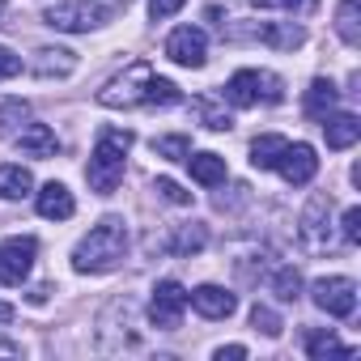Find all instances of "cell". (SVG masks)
I'll use <instances>...</instances> for the list:
<instances>
[{
  "label": "cell",
  "instance_id": "obj_1",
  "mask_svg": "<svg viewBox=\"0 0 361 361\" xmlns=\"http://www.w3.org/2000/svg\"><path fill=\"white\" fill-rule=\"evenodd\" d=\"M128 255V230L119 217H106L98 221L73 251V268L77 272H111L119 259Z\"/></svg>",
  "mask_w": 361,
  "mask_h": 361
},
{
  "label": "cell",
  "instance_id": "obj_2",
  "mask_svg": "<svg viewBox=\"0 0 361 361\" xmlns=\"http://www.w3.org/2000/svg\"><path fill=\"white\" fill-rule=\"evenodd\" d=\"M132 132L128 128H102L98 132V145L90 153V166H85V178H90V188L98 196H111L119 188V178H123V157L132 149Z\"/></svg>",
  "mask_w": 361,
  "mask_h": 361
},
{
  "label": "cell",
  "instance_id": "obj_3",
  "mask_svg": "<svg viewBox=\"0 0 361 361\" xmlns=\"http://www.w3.org/2000/svg\"><path fill=\"white\" fill-rule=\"evenodd\" d=\"M281 102L285 98V81L272 77V73H259V68H238L230 81H226V102L230 106H255V102Z\"/></svg>",
  "mask_w": 361,
  "mask_h": 361
},
{
  "label": "cell",
  "instance_id": "obj_4",
  "mask_svg": "<svg viewBox=\"0 0 361 361\" xmlns=\"http://www.w3.org/2000/svg\"><path fill=\"white\" fill-rule=\"evenodd\" d=\"M43 22L51 30H64V35H85V30L106 22V9L94 5V0H47V5H43Z\"/></svg>",
  "mask_w": 361,
  "mask_h": 361
},
{
  "label": "cell",
  "instance_id": "obj_5",
  "mask_svg": "<svg viewBox=\"0 0 361 361\" xmlns=\"http://www.w3.org/2000/svg\"><path fill=\"white\" fill-rule=\"evenodd\" d=\"M149 77H153V68H149V60H136V64H128V73L123 77H115L102 94H98V102L102 106H145V85H149Z\"/></svg>",
  "mask_w": 361,
  "mask_h": 361
},
{
  "label": "cell",
  "instance_id": "obj_6",
  "mask_svg": "<svg viewBox=\"0 0 361 361\" xmlns=\"http://www.w3.org/2000/svg\"><path fill=\"white\" fill-rule=\"evenodd\" d=\"M183 310H188V289L178 285V281H157V285H153V302H149L153 327L174 331L178 323H183Z\"/></svg>",
  "mask_w": 361,
  "mask_h": 361
},
{
  "label": "cell",
  "instance_id": "obj_7",
  "mask_svg": "<svg viewBox=\"0 0 361 361\" xmlns=\"http://www.w3.org/2000/svg\"><path fill=\"white\" fill-rule=\"evenodd\" d=\"M310 293H314V306L327 310L331 319H348L357 310V285L348 276H323V281H314Z\"/></svg>",
  "mask_w": 361,
  "mask_h": 361
},
{
  "label": "cell",
  "instance_id": "obj_8",
  "mask_svg": "<svg viewBox=\"0 0 361 361\" xmlns=\"http://www.w3.org/2000/svg\"><path fill=\"white\" fill-rule=\"evenodd\" d=\"M39 243L35 238H5L0 243V285H22L35 268Z\"/></svg>",
  "mask_w": 361,
  "mask_h": 361
},
{
  "label": "cell",
  "instance_id": "obj_9",
  "mask_svg": "<svg viewBox=\"0 0 361 361\" xmlns=\"http://www.w3.org/2000/svg\"><path fill=\"white\" fill-rule=\"evenodd\" d=\"M204 51H209V39H204V30H196V26H178V30L166 39V56H170L174 64H183V68H200V64H204Z\"/></svg>",
  "mask_w": 361,
  "mask_h": 361
},
{
  "label": "cell",
  "instance_id": "obj_10",
  "mask_svg": "<svg viewBox=\"0 0 361 361\" xmlns=\"http://www.w3.org/2000/svg\"><path fill=\"white\" fill-rule=\"evenodd\" d=\"M323 209H327V200L323 196H314L310 204H306V213H302V247L306 251H314V255H323V251H331V226L323 221Z\"/></svg>",
  "mask_w": 361,
  "mask_h": 361
},
{
  "label": "cell",
  "instance_id": "obj_11",
  "mask_svg": "<svg viewBox=\"0 0 361 361\" xmlns=\"http://www.w3.org/2000/svg\"><path fill=\"white\" fill-rule=\"evenodd\" d=\"M276 170L289 178L293 188H306L310 178H314V170H319V157H314V149L310 145H285V153H281V161H276Z\"/></svg>",
  "mask_w": 361,
  "mask_h": 361
},
{
  "label": "cell",
  "instance_id": "obj_12",
  "mask_svg": "<svg viewBox=\"0 0 361 361\" xmlns=\"http://www.w3.org/2000/svg\"><path fill=\"white\" fill-rule=\"evenodd\" d=\"M188 302H192L204 319H230V314L238 310V298H234L230 289H221V285H200V289L188 293Z\"/></svg>",
  "mask_w": 361,
  "mask_h": 361
},
{
  "label": "cell",
  "instance_id": "obj_13",
  "mask_svg": "<svg viewBox=\"0 0 361 361\" xmlns=\"http://www.w3.org/2000/svg\"><path fill=\"white\" fill-rule=\"evenodd\" d=\"M323 136H327V149H353L357 136H361V119L353 111L323 115Z\"/></svg>",
  "mask_w": 361,
  "mask_h": 361
},
{
  "label": "cell",
  "instance_id": "obj_14",
  "mask_svg": "<svg viewBox=\"0 0 361 361\" xmlns=\"http://www.w3.org/2000/svg\"><path fill=\"white\" fill-rule=\"evenodd\" d=\"M35 204H39V217H47V221H68L77 213V200H73V192L64 183H47Z\"/></svg>",
  "mask_w": 361,
  "mask_h": 361
},
{
  "label": "cell",
  "instance_id": "obj_15",
  "mask_svg": "<svg viewBox=\"0 0 361 361\" xmlns=\"http://www.w3.org/2000/svg\"><path fill=\"white\" fill-rule=\"evenodd\" d=\"M18 149H22L26 157H56V153H60V140H56V132H51L47 123H30V128H22Z\"/></svg>",
  "mask_w": 361,
  "mask_h": 361
},
{
  "label": "cell",
  "instance_id": "obj_16",
  "mask_svg": "<svg viewBox=\"0 0 361 361\" xmlns=\"http://www.w3.org/2000/svg\"><path fill=\"white\" fill-rule=\"evenodd\" d=\"M188 166H192V178L204 188H221L226 183V157L221 153H188Z\"/></svg>",
  "mask_w": 361,
  "mask_h": 361
},
{
  "label": "cell",
  "instance_id": "obj_17",
  "mask_svg": "<svg viewBox=\"0 0 361 361\" xmlns=\"http://www.w3.org/2000/svg\"><path fill=\"white\" fill-rule=\"evenodd\" d=\"M255 39H259V43H268V47H281V51H293V47H302L306 30H302V26H293V22H264V26L255 30Z\"/></svg>",
  "mask_w": 361,
  "mask_h": 361
},
{
  "label": "cell",
  "instance_id": "obj_18",
  "mask_svg": "<svg viewBox=\"0 0 361 361\" xmlns=\"http://www.w3.org/2000/svg\"><path fill=\"white\" fill-rule=\"evenodd\" d=\"M285 136H276V132H268V136H255L251 140V166L255 170H276V161H281V153H285Z\"/></svg>",
  "mask_w": 361,
  "mask_h": 361
},
{
  "label": "cell",
  "instance_id": "obj_19",
  "mask_svg": "<svg viewBox=\"0 0 361 361\" xmlns=\"http://www.w3.org/2000/svg\"><path fill=\"white\" fill-rule=\"evenodd\" d=\"M35 178L26 166H0V200H26Z\"/></svg>",
  "mask_w": 361,
  "mask_h": 361
},
{
  "label": "cell",
  "instance_id": "obj_20",
  "mask_svg": "<svg viewBox=\"0 0 361 361\" xmlns=\"http://www.w3.org/2000/svg\"><path fill=\"white\" fill-rule=\"evenodd\" d=\"M336 102H340V90H336L331 81H323V77L306 90V115H310V119L331 115V111H336Z\"/></svg>",
  "mask_w": 361,
  "mask_h": 361
},
{
  "label": "cell",
  "instance_id": "obj_21",
  "mask_svg": "<svg viewBox=\"0 0 361 361\" xmlns=\"http://www.w3.org/2000/svg\"><path fill=\"white\" fill-rule=\"evenodd\" d=\"M39 56H43V60L35 64V73H39V77H68V73L77 68V56H73V51H64V47H43Z\"/></svg>",
  "mask_w": 361,
  "mask_h": 361
},
{
  "label": "cell",
  "instance_id": "obj_22",
  "mask_svg": "<svg viewBox=\"0 0 361 361\" xmlns=\"http://www.w3.org/2000/svg\"><path fill=\"white\" fill-rule=\"evenodd\" d=\"M306 353H310L314 361H323V357H353V348L340 344L331 331H306Z\"/></svg>",
  "mask_w": 361,
  "mask_h": 361
},
{
  "label": "cell",
  "instance_id": "obj_23",
  "mask_svg": "<svg viewBox=\"0 0 361 361\" xmlns=\"http://www.w3.org/2000/svg\"><path fill=\"white\" fill-rule=\"evenodd\" d=\"M174 102H183L178 85L153 73V77H149V85H145V106H174Z\"/></svg>",
  "mask_w": 361,
  "mask_h": 361
},
{
  "label": "cell",
  "instance_id": "obj_24",
  "mask_svg": "<svg viewBox=\"0 0 361 361\" xmlns=\"http://www.w3.org/2000/svg\"><path fill=\"white\" fill-rule=\"evenodd\" d=\"M192 111H196V115L204 119V128H213V132H230V128H234V119L226 115V106H217L213 98H196Z\"/></svg>",
  "mask_w": 361,
  "mask_h": 361
},
{
  "label": "cell",
  "instance_id": "obj_25",
  "mask_svg": "<svg viewBox=\"0 0 361 361\" xmlns=\"http://www.w3.org/2000/svg\"><path fill=\"white\" fill-rule=\"evenodd\" d=\"M272 293H276L281 302H298V298H302V276H298V268H276Z\"/></svg>",
  "mask_w": 361,
  "mask_h": 361
},
{
  "label": "cell",
  "instance_id": "obj_26",
  "mask_svg": "<svg viewBox=\"0 0 361 361\" xmlns=\"http://www.w3.org/2000/svg\"><path fill=\"white\" fill-rule=\"evenodd\" d=\"M336 30H340V39H344L348 47H357V43H361V35H357V0H340Z\"/></svg>",
  "mask_w": 361,
  "mask_h": 361
},
{
  "label": "cell",
  "instance_id": "obj_27",
  "mask_svg": "<svg viewBox=\"0 0 361 361\" xmlns=\"http://www.w3.org/2000/svg\"><path fill=\"white\" fill-rule=\"evenodd\" d=\"M153 153H157V157H170V161H188L192 136H157V140H153Z\"/></svg>",
  "mask_w": 361,
  "mask_h": 361
},
{
  "label": "cell",
  "instance_id": "obj_28",
  "mask_svg": "<svg viewBox=\"0 0 361 361\" xmlns=\"http://www.w3.org/2000/svg\"><path fill=\"white\" fill-rule=\"evenodd\" d=\"M204 243H209L204 226H188V230H178V238L170 243V251L174 255H196V251H204Z\"/></svg>",
  "mask_w": 361,
  "mask_h": 361
},
{
  "label": "cell",
  "instance_id": "obj_29",
  "mask_svg": "<svg viewBox=\"0 0 361 361\" xmlns=\"http://www.w3.org/2000/svg\"><path fill=\"white\" fill-rule=\"evenodd\" d=\"M26 115H30V106H26L22 98H9L5 106H0V132H13V128L26 119Z\"/></svg>",
  "mask_w": 361,
  "mask_h": 361
},
{
  "label": "cell",
  "instance_id": "obj_30",
  "mask_svg": "<svg viewBox=\"0 0 361 361\" xmlns=\"http://www.w3.org/2000/svg\"><path fill=\"white\" fill-rule=\"evenodd\" d=\"M251 327L264 331V336H281V314L268 310V306H255V310H251Z\"/></svg>",
  "mask_w": 361,
  "mask_h": 361
},
{
  "label": "cell",
  "instance_id": "obj_31",
  "mask_svg": "<svg viewBox=\"0 0 361 361\" xmlns=\"http://www.w3.org/2000/svg\"><path fill=\"white\" fill-rule=\"evenodd\" d=\"M153 192H157L161 200H170V204H192V192H183V188L174 183V178H157Z\"/></svg>",
  "mask_w": 361,
  "mask_h": 361
},
{
  "label": "cell",
  "instance_id": "obj_32",
  "mask_svg": "<svg viewBox=\"0 0 361 361\" xmlns=\"http://www.w3.org/2000/svg\"><path fill=\"white\" fill-rule=\"evenodd\" d=\"M340 234H344V243H361V209H357V204L344 209V217H340Z\"/></svg>",
  "mask_w": 361,
  "mask_h": 361
},
{
  "label": "cell",
  "instance_id": "obj_33",
  "mask_svg": "<svg viewBox=\"0 0 361 361\" xmlns=\"http://www.w3.org/2000/svg\"><path fill=\"white\" fill-rule=\"evenodd\" d=\"M183 5L188 0H149V13H153V22H161V18H174Z\"/></svg>",
  "mask_w": 361,
  "mask_h": 361
},
{
  "label": "cell",
  "instance_id": "obj_34",
  "mask_svg": "<svg viewBox=\"0 0 361 361\" xmlns=\"http://www.w3.org/2000/svg\"><path fill=\"white\" fill-rule=\"evenodd\" d=\"M22 73V56H13L9 47H0V81H9Z\"/></svg>",
  "mask_w": 361,
  "mask_h": 361
},
{
  "label": "cell",
  "instance_id": "obj_35",
  "mask_svg": "<svg viewBox=\"0 0 361 361\" xmlns=\"http://www.w3.org/2000/svg\"><path fill=\"white\" fill-rule=\"evenodd\" d=\"M276 5H285V9H293V13H314L319 0H276Z\"/></svg>",
  "mask_w": 361,
  "mask_h": 361
},
{
  "label": "cell",
  "instance_id": "obj_36",
  "mask_svg": "<svg viewBox=\"0 0 361 361\" xmlns=\"http://www.w3.org/2000/svg\"><path fill=\"white\" fill-rule=\"evenodd\" d=\"M238 357H247L243 344H226V348H217V361H238Z\"/></svg>",
  "mask_w": 361,
  "mask_h": 361
},
{
  "label": "cell",
  "instance_id": "obj_37",
  "mask_svg": "<svg viewBox=\"0 0 361 361\" xmlns=\"http://www.w3.org/2000/svg\"><path fill=\"white\" fill-rule=\"evenodd\" d=\"M0 357H22V344H13V340H0Z\"/></svg>",
  "mask_w": 361,
  "mask_h": 361
},
{
  "label": "cell",
  "instance_id": "obj_38",
  "mask_svg": "<svg viewBox=\"0 0 361 361\" xmlns=\"http://www.w3.org/2000/svg\"><path fill=\"white\" fill-rule=\"evenodd\" d=\"M9 319H13V306H9V302H0V323H9Z\"/></svg>",
  "mask_w": 361,
  "mask_h": 361
},
{
  "label": "cell",
  "instance_id": "obj_39",
  "mask_svg": "<svg viewBox=\"0 0 361 361\" xmlns=\"http://www.w3.org/2000/svg\"><path fill=\"white\" fill-rule=\"evenodd\" d=\"M0 13H5V0H0Z\"/></svg>",
  "mask_w": 361,
  "mask_h": 361
}]
</instances>
